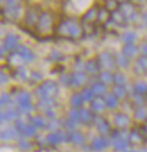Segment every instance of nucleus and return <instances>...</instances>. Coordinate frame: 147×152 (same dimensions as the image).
I'll use <instances>...</instances> for the list:
<instances>
[{"mask_svg": "<svg viewBox=\"0 0 147 152\" xmlns=\"http://www.w3.org/2000/svg\"><path fill=\"white\" fill-rule=\"evenodd\" d=\"M82 20H78L76 17H67L62 19L56 28V33L60 38L67 40H76L83 37L84 27Z\"/></svg>", "mask_w": 147, "mask_h": 152, "instance_id": "1", "label": "nucleus"}, {"mask_svg": "<svg viewBox=\"0 0 147 152\" xmlns=\"http://www.w3.org/2000/svg\"><path fill=\"white\" fill-rule=\"evenodd\" d=\"M53 22H54L53 14L49 10H43L40 15L38 25L35 27V32L38 35L48 37L53 30Z\"/></svg>", "mask_w": 147, "mask_h": 152, "instance_id": "2", "label": "nucleus"}, {"mask_svg": "<svg viewBox=\"0 0 147 152\" xmlns=\"http://www.w3.org/2000/svg\"><path fill=\"white\" fill-rule=\"evenodd\" d=\"M59 92L58 84L54 81L51 80H45L36 86L34 90V94L38 96V99H44V98H54Z\"/></svg>", "mask_w": 147, "mask_h": 152, "instance_id": "3", "label": "nucleus"}, {"mask_svg": "<svg viewBox=\"0 0 147 152\" xmlns=\"http://www.w3.org/2000/svg\"><path fill=\"white\" fill-rule=\"evenodd\" d=\"M41 10L38 6H31L27 8L25 13V17H24V24L26 27L28 28H34L38 25V18H40V15H41Z\"/></svg>", "mask_w": 147, "mask_h": 152, "instance_id": "4", "label": "nucleus"}, {"mask_svg": "<svg viewBox=\"0 0 147 152\" xmlns=\"http://www.w3.org/2000/svg\"><path fill=\"white\" fill-rule=\"evenodd\" d=\"M45 142L49 145H57L59 143H64V142H69V133L59 129L57 132H50L45 136Z\"/></svg>", "mask_w": 147, "mask_h": 152, "instance_id": "5", "label": "nucleus"}, {"mask_svg": "<svg viewBox=\"0 0 147 152\" xmlns=\"http://www.w3.org/2000/svg\"><path fill=\"white\" fill-rule=\"evenodd\" d=\"M96 59H97V61L100 64V67L103 68L104 70L113 69L115 66H117L114 61V56H112L108 51L100 52V53L97 55Z\"/></svg>", "mask_w": 147, "mask_h": 152, "instance_id": "6", "label": "nucleus"}, {"mask_svg": "<svg viewBox=\"0 0 147 152\" xmlns=\"http://www.w3.org/2000/svg\"><path fill=\"white\" fill-rule=\"evenodd\" d=\"M15 128L17 129L19 134H22L25 137H33L36 135V127L33 126L32 124H27L22 119L15 121Z\"/></svg>", "mask_w": 147, "mask_h": 152, "instance_id": "7", "label": "nucleus"}, {"mask_svg": "<svg viewBox=\"0 0 147 152\" xmlns=\"http://www.w3.org/2000/svg\"><path fill=\"white\" fill-rule=\"evenodd\" d=\"M22 16V6L20 4L14 7H7L2 9V18L9 22H16Z\"/></svg>", "mask_w": 147, "mask_h": 152, "instance_id": "8", "label": "nucleus"}, {"mask_svg": "<svg viewBox=\"0 0 147 152\" xmlns=\"http://www.w3.org/2000/svg\"><path fill=\"white\" fill-rule=\"evenodd\" d=\"M79 111V118L78 121L83 125H92L95 121V115L92 110H88L86 108H80L78 109Z\"/></svg>", "mask_w": 147, "mask_h": 152, "instance_id": "9", "label": "nucleus"}, {"mask_svg": "<svg viewBox=\"0 0 147 152\" xmlns=\"http://www.w3.org/2000/svg\"><path fill=\"white\" fill-rule=\"evenodd\" d=\"M19 38L18 35L14 34V33H8L6 37H5V40H4V47L6 48L7 51H12L17 50L19 47Z\"/></svg>", "mask_w": 147, "mask_h": 152, "instance_id": "10", "label": "nucleus"}, {"mask_svg": "<svg viewBox=\"0 0 147 152\" xmlns=\"http://www.w3.org/2000/svg\"><path fill=\"white\" fill-rule=\"evenodd\" d=\"M113 123L118 129H125L130 125V117L125 113H118L113 116Z\"/></svg>", "mask_w": 147, "mask_h": 152, "instance_id": "11", "label": "nucleus"}, {"mask_svg": "<svg viewBox=\"0 0 147 152\" xmlns=\"http://www.w3.org/2000/svg\"><path fill=\"white\" fill-rule=\"evenodd\" d=\"M94 124H95V126H96V129L98 131V133L101 134L102 136L111 133V127H110L109 121H106L104 117H102V116L95 117Z\"/></svg>", "mask_w": 147, "mask_h": 152, "instance_id": "12", "label": "nucleus"}, {"mask_svg": "<svg viewBox=\"0 0 147 152\" xmlns=\"http://www.w3.org/2000/svg\"><path fill=\"white\" fill-rule=\"evenodd\" d=\"M88 81V76L84 72H74L71 74V86L82 88Z\"/></svg>", "mask_w": 147, "mask_h": 152, "instance_id": "13", "label": "nucleus"}, {"mask_svg": "<svg viewBox=\"0 0 147 152\" xmlns=\"http://www.w3.org/2000/svg\"><path fill=\"white\" fill-rule=\"evenodd\" d=\"M110 144V141L104 136H96L91 142V149L95 152L103 151Z\"/></svg>", "mask_w": 147, "mask_h": 152, "instance_id": "14", "label": "nucleus"}, {"mask_svg": "<svg viewBox=\"0 0 147 152\" xmlns=\"http://www.w3.org/2000/svg\"><path fill=\"white\" fill-rule=\"evenodd\" d=\"M7 61H8L9 67H13V69L24 66V63H25V60L23 59V57L19 55L17 51L10 52L9 56H8V58H7Z\"/></svg>", "mask_w": 147, "mask_h": 152, "instance_id": "15", "label": "nucleus"}, {"mask_svg": "<svg viewBox=\"0 0 147 152\" xmlns=\"http://www.w3.org/2000/svg\"><path fill=\"white\" fill-rule=\"evenodd\" d=\"M84 69L86 72V74H91V75H98L100 74V64L97 61V59H88L86 63L84 64Z\"/></svg>", "mask_w": 147, "mask_h": 152, "instance_id": "16", "label": "nucleus"}, {"mask_svg": "<svg viewBox=\"0 0 147 152\" xmlns=\"http://www.w3.org/2000/svg\"><path fill=\"white\" fill-rule=\"evenodd\" d=\"M97 12H98V7L96 5L91 7L90 9L83 15L82 23L83 24H93L94 22H96V18H97Z\"/></svg>", "mask_w": 147, "mask_h": 152, "instance_id": "17", "label": "nucleus"}, {"mask_svg": "<svg viewBox=\"0 0 147 152\" xmlns=\"http://www.w3.org/2000/svg\"><path fill=\"white\" fill-rule=\"evenodd\" d=\"M20 113L19 110H15V109H7V110H2L1 111V121L2 123H8V121H16L19 119Z\"/></svg>", "mask_w": 147, "mask_h": 152, "instance_id": "18", "label": "nucleus"}, {"mask_svg": "<svg viewBox=\"0 0 147 152\" xmlns=\"http://www.w3.org/2000/svg\"><path fill=\"white\" fill-rule=\"evenodd\" d=\"M106 107V103H105V99L102 96H96L94 98V100L91 102V110L95 114H100L102 113L103 110Z\"/></svg>", "mask_w": 147, "mask_h": 152, "instance_id": "19", "label": "nucleus"}, {"mask_svg": "<svg viewBox=\"0 0 147 152\" xmlns=\"http://www.w3.org/2000/svg\"><path fill=\"white\" fill-rule=\"evenodd\" d=\"M122 8V14L126 16V18L127 19H130V20H133V19H136L137 17V12L135 10L134 6L131 5V4H129V2H125V4H122L120 2V9Z\"/></svg>", "mask_w": 147, "mask_h": 152, "instance_id": "20", "label": "nucleus"}, {"mask_svg": "<svg viewBox=\"0 0 147 152\" xmlns=\"http://www.w3.org/2000/svg\"><path fill=\"white\" fill-rule=\"evenodd\" d=\"M16 51L23 57V59L25 60V63H31V61H33V60L35 59L34 52H33L28 47H26V45H19L18 49Z\"/></svg>", "mask_w": 147, "mask_h": 152, "instance_id": "21", "label": "nucleus"}, {"mask_svg": "<svg viewBox=\"0 0 147 152\" xmlns=\"http://www.w3.org/2000/svg\"><path fill=\"white\" fill-rule=\"evenodd\" d=\"M135 72L138 74H145L147 73V56L141 55L136 59L135 65Z\"/></svg>", "mask_w": 147, "mask_h": 152, "instance_id": "22", "label": "nucleus"}, {"mask_svg": "<svg viewBox=\"0 0 147 152\" xmlns=\"http://www.w3.org/2000/svg\"><path fill=\"white\" fill-rule=\"evenodd\" d=\"M69 133V142L74 143L75 145H83L85 143V136L83 135V133H80L79 131H71L68 132Z\"/></svg>", "mask_w": 147, "mask_h": 152, "instance_id": "23", "label": "nucleus"}, {"mask_svg": "<svg viewBox=\"0 0 147 152\" xmlns=\"http://www.w3.org/2000/svg\"><path fill=\"white\" fill-rule=\"evenodd\" d=\"M112 145L115 149V151L125 152L127 149H129V141L125 137H119V139L112 140Z\"/></svg>", "mask_w": 147, "mask_h": 152, "instance_id": "24", "label": "nucleus"}, {"mask_svg": "<svg viewBox=\"0 0 147 152\" xmlns=\"http://www.w3.org/2000/svg\"><path fill=\"white\" fill-rule=\"evenodd\" d=\"M110 19H111V13H110L108 9H105L104 7H100L98 8V12H97L96 22L100 23V24H106Z\"/></svg>", "mask_w": 147, "mask_h": 152, "instance_id": "25", "label": "nucleus"}, {"mask_svg": "<svg viewBox=\"0 0 147 152\" xmlns=\"http://www.w3.org/2000/svg\"><path fill=\"white\" fill-rule=\"evenodd\" d=\"M114 61L115 65L120 68H128L130 65V60L129 58H127L122 52H117L114 55Z\"/></svg>", "mask_w": 147, "mask_h": 152, "instance_id": "26", "label": "nucleus"}, {"mask_svg": "<svg viewBox=\"0 0 147 152\" xmlns=\"http://www.w3.org/2000/svg\"><path fill=\"white\" fill-rule=\"evenodd\" d=\"M138 51H139V49L137 48V45H135L134 43H127V45H123L121 52L126 57L130 59V58H134L138 53Z\"/></svg>", "mask_w": 147, "mask_h": 152, "instance_id": "27", "label": "nucleus"}, {"mask_svg": "<svg viewBox=\"0 0 147 152\" xmlns=\"http://www.w3.org/2000/svg\"><path fill=\"white\" fill-rule=\"evenodd\" d=\"M13 75L15 78H17L19 81H23V82L30 80V74H28V72H27L25 66H22V67L13 69Z\"/></svg>", "mask_w": 147, "mask_h": 152, "instance_id": "28", "label": "nucleus"}, {"mask_svg": "<svg viewBox=\"0 0 147 152\" xmlns=\"http://www.w3.org/2000/svg\"><path fill=\"white\" fill-rule=\"evenodd\" d=\"M111 20L114 23L115 25H120V26H123L127 24V20L128 19L126 18V16L122 14V12L119 9V10H117L114 13L111 14Z\"/></svg>", "mask_w": 147, "mask_h": 152, "instance_id": "29", "label": "nucleus"}, {"mask_svg": "<svg viewBox=\"0 0 147 152\" xmlns=\"http://www.w3.org/2000/svg\"><path fill=\"white\" fill-rule=\"evenodd\" d=\"M28 121H30V124H32L33 126H35L36 128H46L48 123H49L45 121V118H43L42 116H30Z\"/></svg>", "mask_w": 147, "mask_h": 152, "instance_id": "30", "label": "nucleus"}, {"mask_svg": "<svg viewBox=\"0 0 147 152\" xmlns=\"http://www.w3.org/2000/svg\"><path fill=\"white\" fill-rule=\"evenodd\" d=\"M17 129L15 127H8L1 132V140L2 141H13L17 137Z\"/></svg>", "mask_w": 147, "mask_h": 152, "instance_id": "31", "label": "nucleus"}, {"mask_svg": "<svg viewBox=\"0 0 147 152\" xmlns=\"http://www.w3.org/2000/svg\"><path fill=\"white\" fill-rule=\"evenodd\" d=\"M128 141H129V144H134V145H139L143 143L144 141V137L140 135V133L135 128L133 129L128 135Z\"/></svg>", "mask_w": 147, "mask_h": 152, "instance_id": "32", "label": "nucleus"}, {"mask_svg": "<svg viewBox=\"0 0 147 152\" xmlns=\"http://www.w3.org/2000/svg\"><path fill=\"white\" fill-rule=\"evenodd\" d=\"M97 78L101 83L108 85L113 82V74L110 70H101L100 74L97 75Z\"/></svg>", "mask_w": 147, "mask_h": 152, "instance_id": "33", "label": "nucleus"}, {"mask_svg": "<svg viewBox=\"0 0 147 152\" xmlns=\"http://www.w3.org/2000/svg\"><path fill=\"white\" fill-rule=\"evenodd\" d=\"M32 95L26 90H20L17 94V101L18 104H26V103H32Z\"/></svg>", "mask_w": 147, "mask_h": 152, "instance_id": "34", "label": "nucleus"}, {"mask_svg": "<svg viewBox=\"0 0 147 152\" xmlns=\"http://www.w3.org/2000/svg\"><path fill=\"white\" fill-rule=\"evenodd\" d=\"M91 88H92V90H93V92H94V94H95L96 96H102V95L105 94V92H106V85L101 83L100 81L94 82L91 85Z\"/></svg>", "mask_w": 147, "mask_h": 152, "instance_id": "35", "label": "nucleus"}, {"mask_svg": "<svg viewBox=\"0 0 147 152\" xmlns=\"http://www.w3.org/2000/svg\"><path fill=\"white\" fill-rule=\"evenodd\" d=\"M56 104L54 98H44V99H38V107L40 109H50L53 108V106Z\"/></svg>", "mask_w": 147, "mask_h": 152, "instance_id": "36", "label": "nucleus"}, {"mask_svg": "<svg viewBox=\"0 0 147 152\" xmlns=\"http://www.w3.org/2000/svg\"><path fill=\"white\" fill-rule=\"evenodd\" d=\"M80 95H82V98H83V100L85 102H92L95 98V94H94V92H93L91 86H84L82 91H80Z\"/></svg>", "mask_w": 147, "mask_h": 152, "instance_id": "37", "label": "nucleus"}, {"mask_svg": "<svg viewBox=\"0 0 147 152\" xmlns=\"http://www.w3.org/2000/svg\"><path fill=\"white\" fill-rule=\"evenodd\" d=\"M105 99V103H106V107L110 109H114L119 106V99L115 96L113 93H108V94L104 96Z\"/></svg>", "mask_w": 147, "mask_h": 152, "instance_id": "38", "label": "nucleus"}, {"mask_svg": "<svg viewBox=\"0 0 147 152\" xmlns=\"http://www.w3.org/2000/svg\"><path fill=\"white\" fill-rule=\"evenodd\" d=\"M133 88H134L135 93H138V94L140 95L147 94V84L144 81H140V80L136 81L134 83V85H133Z\"/></svg>", "mask_w": 147, "mask_h": 152, "instance_id": "39", "label": "nucleus"}, {"mask_svg": "<svg viewBox=\"0 0 147 152\" xmlns=\"http://www.w3.org/2000/svg\"><path fill=\"white\" fill-rule=\"evenodd\" d=\"M134 117L135 119L137 121H147V109L144 106L138 108H135V111H134Z\"/></svg>", "mask_w": 147, "mask_h": 152, "instance_id": "40", "label": "nucleus"}, {"mask_svg": "<svg viewBox=\"0 0 147 152\" xmlns=\"http://www.w3.org/2000/svg\"><path fill=\"white\" fill-rule=\"evenodd\" d=\"M129 100H130V103L135 106L136 108L138 107H141L143 106V103L145 101V99H144V96L140 94H138V93H133V94L129 95Z\"/></svg>", "mask_w": 147, "mask_h": 152, "instance_id": "41", "label": "nucleus"}, {"mask_svg": "<svg viewBox=\"0 0 147 152\" xmlns=\"http://www.w3.org/2000/svg\"><path fill=\"white\" fill-rule=\"evenodd\" d=\"M83 98H82V95H80V93H74V94L71 95L70 98V104L72 106V108L74 109H80V107H82V104H83Z\"/></svg>", "mask_w": 147, "mask_h": 152, "instance_id": "42", "label": "nucleus"}, {"mask_svg": "<svg viewBox=\"0 0 147 152\" xmlns=\"http://www.w3.org/2000/svg\"><path fill=\"white\" fill-rule=\"evenodd\" d=\"M112 93L118 98V99H123L127 96V90L125 86H120V85H113L112 86Z\"/></svg>", "mask_w": 147, "mask_h": 152, "instance_id": "43", "label": "nucleus"}, {"mask_svg": "<svg viewBox=\"0 0 147 152\" xmlns=\"http://www.w3.org/2000/svg\"><path fill=\"white\" fill-rule=\"evenodd\" d=\"M104 8L108 9L110 13L112 14L120 9V2L119 1H114V0H108V1L104 2Z\"/></svg>", "mask_w": 147, "mask_h": 152, "instance_id": "44", "label": "nucleus"}, {"mask_svg": "<svg viewBox=\"0 0 147 152\" xmlns=\"http://www.w3.org/2000/svg\"><path fill=\"white\" fill-rule=\"evenodd\" d=\"M113 83H114V85L125 86V84L127 83L126 75L122 74V73H120V72H115L114 74H113Z\"/></svg>", "mask_w": 147, "mask_h": 152, "instance_id": "45", "label": "nucleus"}, {"mask_svg": "<svg viewBox=\"0 0 147 152\" xmlns=\"http://www.w3.org/2000/svg\"><path fill=\"white\" fill-rule=\"evenodd\" d=\"M17 145L22 151H28V150L32 149V143L28 140L24 139V137H22L17 141Z\"/></svg>", "mask_w": 147, "mask_h": 152, "instance_id": "46", "label": "nucleus"}, {"mask_svg": "<svg viewBox=\"0 0 147 152\" xmlns=\"http://www.w3.org/2000/svg\"><path fill=\"white\" fill-rule=\"evenodd\" d=\"M49 59L52 60V61H60L64 59V55L62 52L58 49H52L49 53Z\"/></svg>", "mask_w": 147, "mask_h": 152, "instance_id": "47", "label": "nucleus"}, {"mask_svg": "<svg viewBox=\"0 0 147 152\" xmlns=\"http://www.w3.org/2000/svg\"><path fill=\"white\" fill-rule=\"evenodd\" d=\"M30 81L32 83H42V81H43V74L42 73H40V72H38V70H33V72H31V74H30Z\"/></svg>", "mask_w": 147, "mask_h": 152, "instance_id": "48", "label": "nucleus"}, {"mask_svg": "<svg viewBox=\"0 0 147 152\" xmlns=\"http://www.w3.org/2000/svg\"><path fill=\"white\" fill-rule=\"evenodd\" d=\"M60 127H61V121H58V119H53V121H50L48 123L46 128L49 131H51V132H57L59 129H61Z\"/></svg>", "mask_w": 147, "mask_h": 152, "instance_id": "49", "label": "nucleus"}, {"mask_svg": "<svg viewBox=\"0 0 147 152\" xmlns=\"http://www.w3.org/2000/svg\"><path fill=\"white\" fill-rule=\"evenodd\" d=\"M59 82L64 86H71V74H61L59 77Z\"/></svg>", "mask_w": 147, "mask_h": 152, "instance_id": "50", "label": "nucleus"}, {"mask_svg": "<svg viewBox=\"0 0 147 152\" xmlns=\"http://www.w3.org/2000/svg\"><path fill=\"white\" fill-rule=\"evenodd\" d=\"M122 40L127 43H134V41L136 40V34L134 32H125V34L122 35Z\"/></svg>", "mask_w": 147, "mask_h": 152, "instance_id": "51", "label": "nucleus"}, {"mask_svg": "<svg viewBox=\"0 0 147 152\" xmlns=\"http://www.w3.org/2000/svg\"><path fill=\"white\" fill-rule=\"evenodd\" d=\"M0 102H1V107H6V106H9L12 103V98H10V94L7 93V92H2L1 94V99H0Z\"/></svg>", "mask_w": 147, "mask_h": 152, "instance_id": "52", "label": "nucleus"}, {"mask_svg": "<svg viewBox=\"0 0 147 152\" xmlns=\"http://www.w3.org/2000/svg\"><path fill=\"white\" fill-rule=\"evenodd\" d=\"M19 111L20 113H24V114H28V113H32L33 110V104L32 103H26V104H18Z\"/></svg>", "mask_w": 147, "mask_h": 152, "instance_id": "53", "label": "nucleus"}, {"mask_svg": "<svg viewBox=\"0 0 147 152\" xmlns=\"http://www.w3.org/2000/svg\"><path fill=\"white\" fill-rule=\"evenodd\" d=\"M67 118L78 123V118H79V111H78V109H71L70 111L68 113V117Z\"/></svg>", "mask_w": 147, "mask_h": 152, "instance_id": "54", "label": "nucleus"}, {"mask_svg": "<svg viewBox=\"0 0 147 152\" xmlns=\"http://www.w3.org/2000/svg\"><path fill=\"white\" fill-rule=\"evenodd\" d=\"M44 115H45V117H46V118H49L50 121L56 119V117H57L56 111H54V109H53V108H50V109H46V110H44Z\"/></svg>", "mask_w": 147, "mask_h": 152, "instance_id": "55", "label": "nucleus"}, {"mask_svg": "<svg viewBox=\"0 0 147 152\" xmlns=\"http://www.w3.org/2000/svg\"><path fill=\"white\" fill-rule=\"evenodd\" d=\"M136 129L140 133V135L144 137V140H146L147 141V126L146 125H139Z\"/></svg>", "mask_w": 147, "mask_h": 152, "instance_id": "56", "label": "nucleus"}, {"mask_svg": "<svg viewBox=\"0 0 147 152\" xmlns=\"http://www.w3.org/2000/svg\"><path fill=\"white\" fill-rule=\"evenodd\" d=\"M0 81H1V84H2V85H5V84H8V83H9V74H7L4 69L1 70Z\"/></svg>", "mask_w": 147, "mask_h": 152, "instance_id": "57", "label": "nucleus"}, {"mask_svg": "<svg viewBox=\"0 0 147 152\" xmlns=\"http://www.w3.org/2000/svg\"><path fill=\"white\" fill-rule=\"evenodd\" d=\"M141 51H143V53H144L145 56H147V42H145V43L143 45V47H141Z\"/></svg>", "mask_w": 147, "mask_h": 152, "instance_id": "58", "label": "nucleus"}, {"mask_svg": "<svg viewBox=\"0 0 147 152\" xmlns=\"http://www.w3.org/2000/svg\"><path fill=\"white\" fill-rule=\"evenodd\" d=\"M141 19H143V22L145 23L147 25V12H145V13L143 14V16H141Z\"/></svg>", "mask_w": 147, "mask_h": 152, "instance_id": "59", "label": "nucleus"}, {"mask_svg": "<svg viewBox=\"0 0 147 152\" xmlns=\"http://www.w3.org/2000/svg\"><path fill=\"white\" fill-rule=\"evenodd\" d=\"M5 52H6V48L2 45V47H1V57H4V56H5Z\"/></svg>", "mask_w": 147, "mask_h": 152, "instance_id": "60", "label": "nucleus"}, {"mask_svg": "<svg viewBox=\"0 0 147 152\" xmlns=\"http://www.w3.org/2000/svg\"><path fill=\"white\" fill-rule=\"evenodd\" d=\"M137 152H147V148H143L140 150H137Z\"/></svg>", "mask_w": 147, "mask_h": 152, "instance_id": "61", "label": "nucleus"}, {"mask_svg": "<svg viewBox=\"0 0 147 152\" xmlns=\"http://www.w3.org/2000/svg\"><path fill=\"white\" fill-rule=\"evenodd\" d=\"M125 152H137V150H135V149H127Z\"/></svg>", "mask_w": 147, "mask_h": 152, "instance_id": "62", "label": "nucleus"}, {"mask_svg": "<svg viewBox=\"0 0 147 152\" xmlns=\"http://www.w3.org/2000/svg\"><path fill=\"white\" fill-rule=\"evenodd\" d=\"M35 152H42V150H38V151H35Z\"/></svg>", "mask_w": 147, "mask_h": 152, "instance_id": "63", "label": "nucleus"}, {"mask_svg": "<svg viewBox=\"0 0 147 152\" xmlns=\"http://www.w3.org/2000/svg\"><path fill=\"white\" fill-rule=\"evenodd\" d=\"M145 100H146V102H147V94H146V98H145Z\"/></svg>", "mask_w": 147, "mask_h": 152, "instance_id": "64", "label": "nucleus"}]
</instances>
